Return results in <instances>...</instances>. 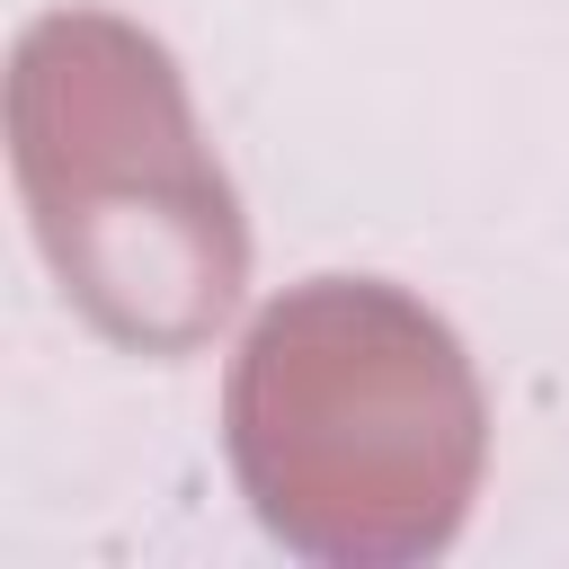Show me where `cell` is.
I'll list each match as a JSON object with an SVG mask.
<instances>
[{"label": "cell", "instance_id": "2", "mask_svg": "<svg viewBox=\"0 0 569 569\" xmlns=\"http://www.w3.org/2000/svg\"><path fill=\"white\" fill-rule=\"evenodd\" d=\"M9 169L62 302L98 338L196 356L240 311L249 222L151 27L44 9L9 53Z\"/></svg>", "mask_w": 569, "mask_h": 569}, {"label": "cell", "instance_id": "1", "mask_svg": "<svg viewBox=\"0 0 569 569\" xmlns=\"http://www.w3.org/2000/svg\"><path fill=\"white\" fill-rule=\"evenodd\" d=\"M231 480L258 525L329 569L436 560L489 471L462 338L382 276L284 284L222 382Z\"/></svg>", "mask_w": 569, "mask_h": 569}]
</instances>
